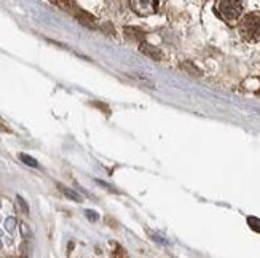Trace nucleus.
<instances>
[{
	"mask_svg": "<svg viewBox=\"0 0 260 258\" xmlns=\"http://www.w3.org/2000/svg\"><path fill=\"white\" fill-rule=\"evenodd\" d=\"M244 10V2L243 0H219L216 5V13L220 19H223L229 24L236 22Z\"/></svg>",
	"mask_w": 260,
	"mask_h": 258,
	"instance_id": "2",
	"label": "nucleus"
},
{
	"mask_svg": "<svg viewBox=\"0 0 260 258\" xmlns=\"http://www.w3.org/2000/svg\"><path fill=\"white\" fill-rule=\"evenodd\" d=\"M125 33L126 35H129L131 39H138V40H142L144 39V33L138 29H131V27H126L125 29Z\"/></svg>",
	"mask_w": 260,
	"mask_h": 258,
	"instance_id": "6",
	"label": "nucleus"
},
{
	"mask_svg": "<svg viewBox=\"0 0 260 258\" xmlns=\"http://www.w3.org/2000/svg\"><path fill=\"white\" fill-rule=\"evenodd\" d=\"M180 67H182L184 70H190V72L193 73V75H200V70H198V69H195V67L191 65V64H188V62H187V64H182Z\"/></svg>",
	"mask_w": 260,
	"mask_h": 258,
	"instance_id": "9",
	"label": "nucleus"
},
{
	"mask_svg": "<svg viewBox=\"0 0 260 258\" xmlns=\"http://www.w3.org/2000/svg\"><path fill=\"white\" fill-rule=\"evenodd\" d=\"M158 7H160V0H131V8L139 16H149L156 13Z\"/></svg>",
	"mask_w": 260,
	"mask_h": 258,
	"instance_id": "3",
	"label": "nucleus"
},
{
	"mask_svg": "<svg viewBox=\"0 0 260 258\" xmlns=\"http://www.w3.org/2000/svg\"><path fill=\"white\" fill-rule=\"evenodd\" d=\"M59 190H61V192H62L66 196H69V198H72L74 201H77V203H80V201H82L80 195H77L75 192H72V190H67L64 185H59Z\"/></svg>",
	"mask_w": 260,
	"mask_h": 258,
	"instance_id": "5",
	"label": "nucleus"
},
{
	"mask_svg": "<svg viewBox=\"0 0 260 258\" xmlns=\"http://www.w3.org/2000/svg\"><path fill=\"white\" fill-rule=\"evenodd\" d=\"M247 223H249V227H251L254 231L260 233V220H258V218H255V217H249V218H247Z\"/></svg>",
	"mask_w": 260,
	"mask_h": 258,
	"instance_id": "8",
	"label": "nucleus"
},
{
	"mask_svg": "<svg viewBox=\"0 0 260 258\" xmlns=\"http://www.w3.org/2000/svg\"><path fill=\"white\" fill-rule=\"evenodd\" d=\"M19 158H21V161H24L27 166H30V167H37L39 166V163L32 158V156H29V155H26V153H21L19 155Z\"/></svg>",
	"mask_w": 260,
	"mask_h": 258,
	"instance_id": "7",
	"label": "nucleus"
},
{
	"mask_svg": "<svg viewBox=\"0 0 260 258\" xmlns=\"http://www.w3.org/2000/svg\"><path fill=\"white\" fill-rule=\"evenodd\" d=\"M144 54H147V56H150V58L153 59V61H161L163 59V53L158 50V48H155V47H152V45H149V43H141V48H139Z\"/></svg>",
	"mask_w": 260,
	"mask_h": 258,
	"instance_id": "4",
	"label": "nucleus"
},
{
	"mask_svg": "<svg viewBox=\"0 0 260 258\" xmlns=\"http://www.w3.org/2000/svg\"><path fill=\"white\" fill-rule=\"evenodd\" d=\"M18 203H19V206H21L22 209H24V212H26V214H27V212H29V209H27V206H26V203H24V199H22V198H18Z\"/></svg>",
	"mask_w": 260,
	"mask_h": 258,
	"instance_id": "11",
	"label": "nucleus"
},
{
	"mask_svg": "<svg viewBox=\"0 0 260 258\" xmlns=\"http://www.w3.org/2000/svg\"><path fill=\"white\" fill-rule=\"evenodd\" d=\"M240 35L247 43H258L260 42V13L252 11L240 19Z\"/></svg>",
	"mask_w": 260,
	"mask_h": 258,
	"instance_id": "1",
	"label": "nucleus"
},
{
	"mask_svg": "<svg viewBox=\"0 0 260 258\" xmlns=\"http://www.w3.org/2000/svg\"><path fill=\"white\" fill-rule=\"evenodd\" d=\"M86 217H88L89 220H98L96 212H93V210H86Z\"/></svg>",
	"mask_w": 260,
	"mask_h": 258,
	"instance_id": "10",
	"label": "nucleus"
}]
</instances>
